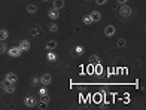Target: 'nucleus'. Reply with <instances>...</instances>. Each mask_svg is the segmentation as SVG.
<instances>
[{"label":"nucleus","instance_id":"nucleus-11","mask_svg":"<svg viewBox=\"0 0 146 110\" xmlns=\"http://www.w3.org/2000/svg\"><path fill=\"white\" fill-rule=\"evenodd\" d=\"M113 34H115V27H113V25H106V27H104V36L112 37Z\"/></svg>","mask_w":146,"mask_h":110},{"label":"nucleus","instance_id":"nucleus-25","mask_svg":"<svg viewBox=\"0 0 146 110\" xmlns=\"http://www.w3.org/2000/svg\"><path fill=\"white\" fill-rule=\"evenodd\" d=\"M39 94H40L42 97L48 95V89H46V88H40V89H39Z\"/></svg>","mask_w":146,"mask_h":110},{"label":"nucleus","instance_id":"nucleus-5","mask_svg":"<svg viewBox=\"0 0 146 110\" xmlns=\"http://www.w3.org/2000/svg\"><path fill=\"white\" fill-rule=\"evenodd\" d=\"M39 80H40V83H42L43 86H48L49 83L52 82V76L49 73H43L40 77H39Z\"/></svg>","mask_w":146,"mask_h":110},{"label":"nucleus","instance_id":"nucleus-8","mask_svg":"<svg viewBox=\"0 0 146 110\" xmlns=\"http://www.w3.org/2000/svg\"><path fill=\"white\" fill-rule=\"evenodd\" d=\"M48 16L52 19V21H55V19L60 18V11H57V9H54V8H51V9L48 11Z\"/></svg>","mask_w":146,"mask_h":110},{"label":"nucleus","instance_id":"nucleus-15","mask_svg":"<svg viewBox=\"0 0 146 110\" xmlns=\"http://www.w3.org/2000/svg\"><path fill=\"white\" fill-rule=\"evenodd\" d=\"M9 37V31L8 30H6V28H2V30H0V40H6V39H8Z\"/></svg>","mask_w":146,"mask_h":110},{"label":"nucleus","instance_id":"nucleus-17","mask_svg":"<svg viewBox=\"0 0 146 110\" xmlns=\"http://www.w3.org/2000/svg\"><path fill=\"white\" fill-rule=\"evenodd\" d=\"M48 28H49V31H51V33H57V31H58V25H57L55 22H51Z\"/></svg>","mask_w":146,"mask_h":110},{"label":"nucleus","instance_id":"nucleus-2","mask_svg":"<svg viewBox=\"0 0 146 110\" xmlns=\"http://www.w3.org/2000/svg\"><path fill=\"white\" fill-rule=\"evenodd\" d=\"M0 85H2V88L5 89L6 94H14L15 89H17V88H15V83H11V82H8V80H3Z\"/></svg>","mask_w":146,"mask_h":110},{"label":"nucleus","instance_id":"nucleus-19","mask_svg":"<svg viewBox=\"0 0 146 110\" xmlns=\"http://www.w3.org/2000/svg\"><path fill=\"white\" fill-rule=\"evenodd\" d=\"M5 52H8V45L5 42H0V54H5Z\"/></svg>","mask_w":146,"mask_h":110},{"label":"nucleus","instance_id":"nucleus-13","mask_svg":"<svg viewBox=\"0 0 146 110\" xmlns=\"http://www.w3.org/2000/svg\"><path fill=\"white\" fill-rule=\"evenodd\" d=\"M57 40H49V42H46V51H54L55 48H57Z\"/></svg>","mask_w":146,"mask_h":110},{"label":"nucleus","instance_id":"nucleus-22","mask_svg":"<svg viewBox=\"0 0 146 110\" xmlns=\"http://www.w3.org/2000/svg\"><path fill=\"white\" fill-rule=\"evenodd\" d=\"M84 54V48L82 46H76L75 48V55H82Z\"/></svg>","mask_w":146,"mask_h":110},{"label":"nucleus","instance_id":"nucleus-23","mask_svg":"<svg viewBox=\"0 0 146 110\" xmlns=\"http://www.w3.org/2000/svg\"><path fill=\"white\" fill-rule=\"evenodd\" d=\"M46 58H48L49 61H55V60H57L55 54H52V52H48V54H46Z\"/></svg>","mask_w":146,"mask_h":110},{"label":"nucleus","instance_id":"nucleus-29","mask_svg":"<svg viewBox=\"0 0 146 110\" xmlns=\"http://www.w3.org/2000/svg\"><path fill=\"white\" fill-rule=\"evenodd\" d=\"M43 2H49V0H43Z\"/></svg>","mask_w":146,"mask_h":110},{"label":"nucleus","instance_id":"nucleus-24","mask_svg":"<svg viewBox=\"0 0 146 110\" xmlns=\"http://www.w3.org/2000/svg\"><path fill=\"white\" fill-rule=\"evenodd\" d=\"M116 46L118 48H124L125 46V40H124V39H119V40L116 42Z\"/></svg>","mask_w":146,"mask_h":110},{"label":"nucleus","instance_id":"nucleus-14","mask_svg":"<svg viewBox=\"0 0 146 110\" xmlns=\"http://www.w3.org/2000/svg\"><path fill=\"white\" fill-rule=\"evenodd\" d=\"M90 64H91V66H97V64H100V57H98V55H91L90 57Z\"/></svg>","mask_w":146,"mask_h":110},{"label":"nucleus","instance_id":"nucleus-1","mask_svg":"<svg viewBox=\"0 0 146 110\" xmlns=\"http://www.w3.org/2000/svg\"><path fill=\"white\" fill-rule=\"evenodd\" d=\"M133 14H134V12H133V8L130 5H127V3L121 5V8H119V16L122 19H131Z\"/></svg>","mask_w":146,"mask_h":110},{"label":"nucleus","instance_id":"nucleus-30","mask_svg":"<svg viewBox=\"0 0 146 110\" xmlns=\"http://www.w3.org/2000/svg\"><path fill=\"white\" fill-rule=\"evenodd\" d=\"M84 2H90V0H84Z\"/></svg>","mask_w":146,"mask_h":110},{"label":"nucleus","instance_id":"nucleus-9","mask_svg":"<svg viewBox=\"0 0 146 110\" xmlns=\"http://www.w3.org/2000/svg\"><path fill=\"white\" fill-rule=\"evenodd\" d=\"M64 5H66L64 0H52V8L57 9V11L63 9V8H64Z\"/></svg>","mask_w":146,"mask_h":110},{"label":"nucleus","instance_id":"nucleus-7","mask_svg":"<svg viewBox=\"0 0 146 110\" xmlns=\"http://www.w3.org/2000/svg\"><path fill=\"white\" fill-rule=\"evenodd\" d=\"M18 46H19V49H21L23 52H27V51H30L31 45H30V42H29V40H21Z\"/></svg>","mask_w":146,"mask_h":110},{"label":"nucleus","instance_id":"nucleus-4","mask_svg":"<svg viewBox=\"0 0 146 110\" xmlns=\"http://www.w3.org/2000/svg\"><path fill=\"white\" fill-rule=\"evenodd\" d=\"M48 103H49V98H48V95H45L36 103V107H39L40 110H45L46 107H48Z\"/></svg>","mask_w":146,"mask_h":110},{"label":"nucleus","instance_id":"nucleus-18","mask_svg":"<svg viewBox=\"0 0 146 110\" xmlns=\"http://www.w3.org/2000/svg\"><path fill=\"white\" fill-rule=\"evenodd\" d=\"M33 28H35V27H33ZM40 33H42V31H40V27H39V25H36V28L30 31L31 36H33V34H35V36H40Z\"/></svg>","mask_w":146,"mask_h":110},{"label":"nucleus","instance_id":"nucleus-20","mask_svg":"<svg viewBox=\"0 0 146 110\" xmlns=\"http://www.w3.org/2000/svg\"><path fill=\"white\" fill-rule=\"evenodd\" d=\"M82 21H84V24H85V25L92 24V19H91V16H90V15H85V16L82 18Z\"/></svg>","mask_w":146,"mask_h":110},{"label":"nucleus","instance_id":"nucleus-3","mask_svg":"<svg viewBox=\"0 0 146 110\" xmlns=\"http://www.w3.org/2000/svg\"><path fill=\"white\" fill-rule=\"evenodd\" d=\"M36 103H37V100L33 95H27L24 98V106L25 107H36Z\"/></svg>","mask_w":146,"mask_h":110},{"label":"nucleus","instance_id":"nucleus-12","mask_svg":"<svg viewBox=\"0 0 146 110\" xmlns=\"http://www.w3.org/2000/svg\"><path fill=\"white\" fill-rule=\"evenodd\" d=\"M90 16H91V19H92V22H98L102 19V14L98 11H92L91 14H90Z\"/></svg>","mask_w":146,"mask_h":110},{"label":"nucleus","instance_id":"nucleus-26","mask_svg":"<svg viewBox=\"0 0 146 110\" xmlns=\"http://www.w3.org/2000/svg\"><path fill=\"white\" fill-rule=\"evenodd\" d=\"M94 101H96V103H100V101H102V95H100V94H96V95H94Z\"/></svg>","mask_w":146,"mask_h":110},{"label":"nucleus","instance_id":"nucleus-16","mask_svg":"<svg viewBox=\"0 0 146 110\" xmlns=\"http://www.w3.org/2000/svg\"><path fill=\"white\" fill-rule=\"evenodd\" d=\"M27 12H29V14H36V12H37V6L36 5H27Z\"/></svg>","mask_w":146,"mask_h":110},{"label":"nucleus","instance_id":"nucleus-21","mask_svg":"<svg viewBox=\"0 0 146 110\" xmlns=\"http://www.w3.org/2000/svg\"><path fill=\"white\" fill-rule=\"evenodd\" d=\"M30 82H31V85H35V86L40 83V80H39V77H37V76H33L31 79H30Z\"/></svg>","mask_w":146,"mask_h":110},{"label":"nucleus","instance_id":"nucleus-27","mask_svg":"<svg viewBox=\"0 0 146 110\" xmlns=\"http://www.w3.org/2000/svg\"><path fill=\"white\" fill-rule=\"evenodd\" d=\"M106 2H108V0H96V3L100 5V6H102V5H106Z\"/></svg>","mask_w":146,"mask_h":110},{"label":"nucleus","instance_id":"nucleus-6","mask_svg":"<svg viewBox=\"0 0 146 110\" xmlns=\"http://www.w3.org/2000/svg\"><path fill=\"white\" fill-rule=\"evenodd\" d=\"M8 54L12 57V58H18L19 55L23 54V51L19 49V46H14V48H11V49H8Z\"/></svg>","mask_w":146,"mask_h":110},{"label":"nucleus","instance_id":"nucleus-28","mask_svg":"<svg viewBox=\"0 0 146 110\" xmlns=\"http://www.w3.org/2000/svg\"><path fill=\"white\" fill-rule=\"evenodd\" d=\"M118 5H124V3H128V0H116Z\"/></svg>","mask_w":146,"mask_h":110},{"label":"nucleus","instance_id":"nucleus-10","mask_svg":"<svg viewBox=\"0 0 146 110\" xmlns=\"http://www.w3.org/2000/svg\"><path fill=\"white\" fill-rule=\"evenodd\" d=\"M5 80H8V82H11V83H17V80H18V76L15 74V73H6V76H5Z\"/></svg>","mask_w":146,"mask_h":110}]
</instances>
